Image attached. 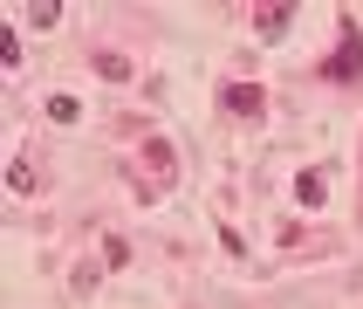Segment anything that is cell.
Segmentation results:
<instances>
[{
	"instance_id": "cell-7",
	"label": "cell",
	"mask_w": 363,
	"mask_h": 309,
	"mask_svg": "<svg viewBox=\"0 0 363 309\" xmlns=\"http://www.w3.org/2000/svg\"><path fill=\"white\" fill-rule=\"evenodd\" d=\"M96 261L110 268V275H117V268H130V241H123V234H103V247H96Z\"/></svg>"
},
{
	"instance_id": "cell-2",
	"label": "cell",
	"mask_w": 363,
	"mask_h": 309,
	"mask_svg": "<svg viewBox=\"0 0 363 309\" xmlns=\"http://www.w3.org/2000/svg\"><path fill=\"white\" fill-rule=\"evenodd\" d=\"M220 110H233V117L254 124V117H267V90H261V82H226V90H220Z\"/></svg>"
},
{
	"instance_id": "cell-5",
	"label": "cell",
	"mask_w": 363,
	"mask_h": 309,
	"mask_svg": "<svg viewBox=\"0 0 363 309\" xmlns=\"http://www.w3.org/2000/svg\"><path fill=\"white\" fill-rule=\"evenodd\" d=\"M323 193H329V179L315 172V165H302V172H295V206H308V213H315V206H329Z\"/></svg>"
},
{
	"instance_id": "cell-4",
	"label": "cell",
	"mask_w": 363,
	"mask_h": 309,
	"mask_svg": "<svg viewBox=\"0 0 363 309\" xmlns=\"http://www.w3.org/2000/svg\"><path fill=\"white\" fill-rule=\"evenodd\" d=\"M7 193H21V200H35V193H41V165H35V151H21V158L7 165Z\"/></svg>"
},
{
	"instance_id": "cell-9",
	"label": "cell",
	"mask_w": 363,
	"mask_h": 309,
	"mask_svg": "<svg viewBox=\"0 0 363 309\" xmlns=\"http://www.w3.org/2000/svg\"><path fill=\"white\" fill-rule=\"evenodd\" d=\"M28 28H62V7L55 0H35V7H28Z\"/></svg>"
},
{
	"instance_id": "cell-6",
	"label": "cell",
	"mask_w": 363,
	"mask_h": 309,
	"mask_svg": "<svg viewBox=\"0 0 363 309\" xmlns=\"http://www.w3.org/2000/svg\"><path fill=\"white\" fill-rule=\"evenodd\" d=\"M89 69H96L103 82H130V76H138V69H130V62H123L117 48H96V55H89Z\"/></svg>"
},
{
	"instance_id": "cell-1",
	"label": "cell",
	"mask_w": 363,
	"mask_h": 309,
	"mask_svg": "<svg viewBox=\"0 0 363 309\" xmlns=\"http://www.w3.org/2000/svg\"><path fill=\"white\" fill-rule=\"evenodd\" d=\"M329 82H357L363 76V28L357 21H343V48H336V62H323Z\"/></svg>"
},
{
	"instance_id": "cell-10",
	"label": "cell",
	"mask_w": 363,
	"mask_h": 309,
	"mask_svg": "<svg viewBox=\"0 0 363 309\" xmlns=\"http://www.w3.org/2000/svg\"><path fill=\"white\" fill-rule=\"evenodd\" d=\"M48 117H55V124H76L82 103H76V97H48Z\"/></svg>"
},
{
	"instance_id": "cell-8",
	"label": "cell",
	"mask_w": 363,
	"mask_h": 309,
	"mask_svg": "<svg viewBox=\"0 0 363 309\" xmlns=\"http://www.w3.org/2000/svg\"><path fill=\"white\" fill-rule=\"evenodd\" d=\"M288 21H295L288 7H254V28H261V41H274V35L288 28Z\"/></svg>"
},
{
	"instance_id": "cell-3",
	"label": "cell",
	"mask_w": 363,
	"mask_h": 309,
	"mask_svg": "<svg viewBox=\"0 0 363 309\" xmlns=\"http://www.w3.org/2000/svg\"><path fill=\"white\" fill-rule=\"evenodd\" d=\"M138 158H144V172H151V185H172V179H179V151H172L164 138H144Z\"/></svg>"
}]
</instances>
